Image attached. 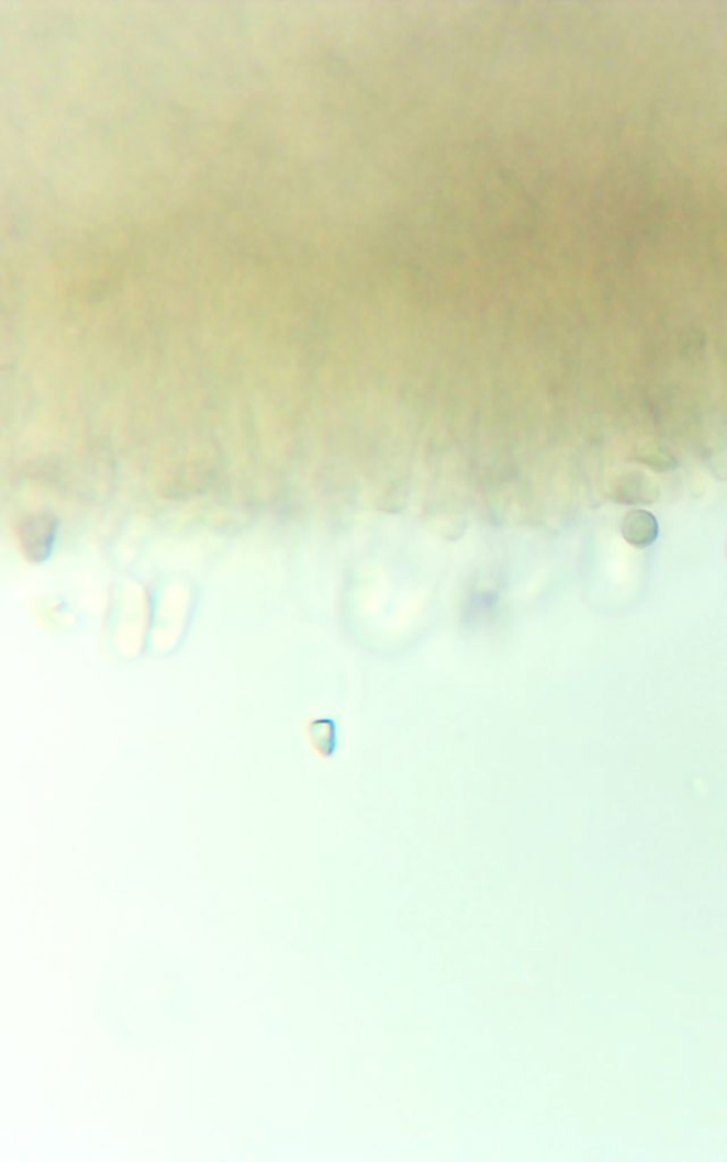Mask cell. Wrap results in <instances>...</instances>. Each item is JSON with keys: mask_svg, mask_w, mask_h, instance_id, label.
Returning a JSON list of instances; mask_svg holds the SVG:
<instances>
[{"mask_svg": "<svg viewBox=\"0 0 727 1162\" xmlns=\"http://www.w3.org/2000/svg\"><path fill=\"white\" fill-rule=\"evenodd\" d=\"M659 527L657 518L644 510H634L623 523V536L631 546L646 548L656 543Z\"/></svg>", "mask_w": 727, "mask_h": 1162, "instance_id": "cell-1", "label": "cell"}, {"mask_svg": "<svg viewBox=\"0 0 727 1162\" xmlns=\"http://www.w3.org/2000/svg\"><path fill=\"white\" fill-rule=\"evenodd\" d=\"M658 498V484L642 473L627 476L624 489L619 493V502L625 504H649L656 502Z\"/></svg>", "mask_w": 727, "mask_h": 1162, "instance_id": "cell-2", "label": "cell"}]
</instances>
